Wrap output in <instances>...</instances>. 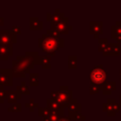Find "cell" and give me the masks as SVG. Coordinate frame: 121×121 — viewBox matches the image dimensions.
I'll use <instances>...</instances> for the list:
<instances>
[{"label": "cell", "instance_id": "6da1fadb", "mask_svg": "<svg viewBox=\"0 0 121 121\" xmlns=\"http://www.w3.org/2000/svg\"><path fill=\"white\" fill-rule=\"evenodd\" d=\"M38 46L42 48L43 52H44L45 55H49L52 57L56 55L60 48H62L64 46V40L62 38L56 40L48 36L46 33H43L38 40Z\"/></svg>", "mask_w": 121, "mask_h": 121}, {"label": "cell", "instance_id": "7a4b0ae2", "mask_svg": "<svg viewBox=\"0 0 121 121\" xmlns=\"http://www.w3.org/2000/svg\"><path fill=\"white\" fill-rule=\"evenodd\" d=\"M51 98L57 100L59 103L67 108L70 101L73 99V91L68 88L66 85H61L58 91L51 92Z\"/></svg>", "mask_w": 121, "mask_h": 121}, {"label": "cell", "instance_id": "3957f363", "mask_svg": "<svg viewBox=\"0 0 121 121\" xmlns=\"http://www.w3.org/2000/svg\"><path fill=\"white\" fill-rule=\"evenodd\" d=\"M90 80L93 84H97L103 86V84L107 81V72L104 69L102 64H96L90 70Z\"/></svg>", "mask_w": 121, "mask_h": 121}, {"label": "cell", "instance_id": "277c9868", "mask_svg": "<svg viewBox=\"0 0 121 121\" xmlns=\"http://www.w3.org/2000/svg\"><path fill=\"white\" fill-rule=\"evenodd\" d=\"M38 52L36 51H26L24 56H17L16 60L28 72H30V69H33L35 66V58L38 56Z\"/></svg>", "mask_w": 121, "mask_h": 121}, {"label": "cell", "instance_id": "5b68a950", "mask_svg": "<svg viewBox=\"0 0 121 121\" xmlns=\"http://www.w3.org/2000/svg\"><path fill=\"white\" fill-rule=\"evenodd\" d=\"M17 43V35L12 29H2L0 30V45L13 46Z\"/></svg>", "mask_w": 121, "mask_h": 121}, {"label": "cell", "instance_id": "8992f818", "mask_svg": "<svg viewBox=\"0 0 121 121\" xmlns=\"http://www.w3.org/2000/svg\"><path fill=\"white\" fill-rule=\"evenodd\" d=\"M121 106L114 98H109L106 102L102 104V110L109 116H115L116 113L120 111Z\"/></svg>", "mask_w": 121, "mask_h": 121}, {"label": "cell", "instance_id": "52a82bcc", "mask_svg": "<svg viewBox=\"0 0 121 121\" xmlns=\"http://www.w3.org/2000/svg\"><path fill=\"white\" fill-rule=\"evenodd\" d=\"M52 30H57L60 34H68L70 30L73 29V26L69 25V18L64 17L60 22L59 23H50Z\"/></svg>", "mask_w": 121, "mask_h": 121}, {"label": "cell", "instance_id": "ba28073f", "mask_svg": "<svg viewBox=\"0 0 121 121\" xmlns=\"http://www.w3.org/2000/svg\"><path fill=\"white\" fill-rule=\"evenodd\" d=\"M12 78H13V73L11 69H8V68L0 69V85L4 87L12 86Z\"/></svg>", "mask_w": 121, "mask_h": 121}, {"label": "cell", "instance_id": "9c48e42d", "mask_svg": "<svg viewBox=\"0 0 121 121\" xmlns=\"http://www.w3.org/2000/svg\"><path fill=\"white\" fill-rule=\"evenodd\" d=\"M121 53V46L118 43H109L102 52L103 56H119Z\"/></svg>", "mask_w": 121, "mask_h": 121}, {"label": "cell", "instance_id": "30bf717a", "mask_svg": "<svg viewBox=\"0 0 121 121\" xmlns=\"http://www.w3.org/2000/svg\"><path fill=\"white\" fill-rule=\"evenodd\" d=\"M89 26L90 34H92L95 39H98V37L103 33V22L101 21H91Z\"/></svg>", "mask_w": 121, "mask_h": 121}, {"label": "cell", "instance_id": "8fae6325", "mask_svg": "<svg viewBox=\"0 0 121 121\" xmlns=\"http://www.w3.org/2000/svg\"><path fill=\"white\" fill-rule=\"evenodd\" d=\"M11 70H12V73H13V77H16V78H24V77H26V74H30V72L26 70L16 60H12Z\"/></svg>", "mask_w": 121, "mask_h": 121}, {"label": "cell", "instance_id": "7c38bea8", "mask_svg": "<svg viewBox=\"0 0 121 121\" xmlns=\"http://www.w3.org/2000/svg\"><path fill=\"white\" fill-rule=\"evenodd\" d=\"M64 13L60 10V9H56L54 13L47 12L46 13V21L50 23H59L64 18Z\"/></svg>", "mask_w": 121, "mask_h": 121}, {"label": "cell", "instance_id": "4fadbf2b", "mask_svg": "<svg viewBox=\"0 0 121 121\" xmlns=\"http://www.w3.org/2000/svg\"><path fill=\"white\" fill-rule=\"evenodd\" d=\"M22 97V95L17 90H6V99L9 103L16 104L17 100Z\"/></svg>", "mask_w": 121, "mask_h": 121}, {"label": "cell", "instance_id": "5bb4252c", "mask_svg": "<svg viewBox=\"0 0 121 121\" xmlns=\"http://www.w3.org/2000/svg\"><path fill=\"white\" fill-rule=\"evenodd\" d=\"M46 107L50 111H55V112L64 111V108H65L63 105H61L60 103H59L57 100H55L53 98H47L46 99Z\"/></svg>", "mask_w": 121, "mask_h": 121}, {"label": "cell", "instance_id": "9a60e30c", "mask_svg": "<svg viewBox=\"0 0 121 121\" xmlns=\"http://www.w3.org/2000/svg\"><path fill=\"white\" fill-rule=\"evenodd\" d=\"M13 55V48L11 46L0 45V60H6Z\"/></svg>", "mask_w": 121, "mask_h": 121}, {"label": "cell", "instance_id": "2e32d148", "mask_svg": "<svg viewBox=\"0 0 121 121\" xmlns=\"http://www.w3.org/2000/svg\"><path fill=\"white\" fill-rule=\"evenodd\" d=\"M116 89V82L114 80L112 81H106L102 86V94L104 95H111L112 91Z\"/></svg>", "mask_w": 121, "mask_h": 121}, {"label": "cell", "instance_id": "e0dca14e", "mask_svg": "<svg viewBox=\"0 0 121 121\" xmlns=\"http://www.w3.org/2000/svg\"><path fill=\"white\" fill-rule=\"evenodd\" d=\"M29 29L30 30H42L43 22L37 17H29Z\"/></svg>", "mask_w": 121, "mask_h": 121}, {"label": "cell", "instance_id": "ac0fdd59", "mask_svg": "<svg viewBox=\"0 0 121 121\" xmlns=\"http://www.w3.org/2000/svg\"><path fill=\"white\" fill-rule=\"evenodd\" d=\"M68 108V112H81V104L75 98H73L70 103L67 106Z\"/></svg>", "mask_w": 121, "mask_h": 121}, {"label": "cell", "instance_id": "d6986e66", "mask_svg": "<svg viewBox=\"0 0 121 121\" xmlns=\"http://www.w3.org/2000/svg\"><path fill=\"white\" fill-rule=\"evenodd\" d=\"M121 36V22H115L114 26H111V38L115 39L116 37Z\"/></svg>", "mask_w": 121, "mask_h": 121}, {"label": "cell", "instance_id": "ffe728a7", "mask_svg": "<svg viewBox=\"0 0 121 121\" xmlns=\"http://www.w3.org/2000/svg\"><path fill=\"white\" fill-rule=\"evenodd\" d=\"M51 56L49 55H43L41 56L40 65H42L43 69H50L51 68Z\"/></svg>", "mask_w": 121, "mask_h": 121}, {"label": "cell", "instance_id": "44dd1931", "mask_svg": "<svg viewBox=\"0 0 121 121\" xmlns=\"http://www.w3.org/2000/svg\"><path fill=\"white\" fill-rule=\"evenodd\" d=\"M68 117L72 120V121H84L86 119V116H84L81 112H68Z\"/></svg>", "mask_w": 121, "mask_h": 121}, {"label": "cell", "instance_id": "7402d4cb", "mask_svg": "<svg viewBox=\"0 0 121 121\" xmlns=\"http://www.w3.org/2000/svg\"><path fill=\"white\" fill-rule=\"evenodd\" d=\"M29 85L32 87H36L39 85V74L32 72L29 74Z\"/></svg>", "mask_w": 121, "mask_h": 121}, {"label": "cell", "instance_id": "603a6c76", "mask_svg": "<svg viewBox=\"0 0 121 121\" xmlns=\"http://www.w3.org/2000/svg\"><path fill=\"white\" fill-rule=\"evenodd\" d=\"M16 90H17L21 95H28L29 93H30V92H29V89H28V86H26V84L25 81H22L21 84L16 87Z\"/></svg>", "mask_w": 121, "mask_h": 121}, {"label": "cell", "instance_id": "cb8c5ba5", "mask_svg": "<svg viewBox=\"0 0 121 121\" xmlns=\"http://www.w3.org/2000/svg\"><path fill=\"white\" fill-rule=\"evenodd\" d=\"M68 67L70 69L78 68V57L77 56H68Z\"/></svg>", "mask_w": 121, "mask_h": 121}, {"label": "cell", "instance_id": "d4e9b609", "mask_svg": "<svg viewBox=\"0 0 121 121\" xmlns=\"http://www.w3.org/2000/svg\"><path fill=\"white\" fill-rule=\"evenodd\" d=\"M50 112L51 111L47 108V107H39L38 108V115L39 116H43V118L44 117H48L50 115Z\"/></svg>", "mask_w": 121, "mask_h": 121}, {"label": "cell", "instance_id": "484cf974", "mask_svg": "<svg viewBox=\"0 0 121 121\" xmlns=\"http://www.w3.org/2000/svg\"><path fill=\"white\" fill-rule=\"evenodd\" d=\"M100 91H102V86L97 85V84H93V83H91V85H90V87H89V94H90V95L98 94Z\"/></svg>", "mask_w": 121, "mask_h": 121}, {"label": "cell", "instance_id": "4316f807", "mask_svg": "<svg viewBox=\"0 0 121 121\" xmlns=\"http://www.w3.org/2000/svg\"><path fill=\"white\" fill-rule=\"evenodd\" d=\"M25 107L26 108H27L28 110H29V112H34V110H35V108H39V104L38 103H36L35 101H34V99H30L29 100V102H26V103H25Z\"/></svg>", "mask_w": 121, "mask_h": 121}, {"label": "cell", "instance_id": "83f0119b", "mask_svg": "<svg viewBox=\"0 0 121 121\" xmlns=\"http://www.w3.org/2000/svg\"><path fill=\"white\" fill-rule=\"evenodd\" d=\"M108 43H109V42H108L107 39H105V38H99L98 39V51L99 52H103Z\"/></svg>", "mask_w": 121, "mask_h": 121}, {"label": "cell", "instance_id": "f1b7e54d", "mask_svg": "<svg viewBox=\"0 0 121 121\" xmlns=\"http://www.w3.org/2000/svg\"><path fill=\"white\" fill-rule=\"evenodd\" d=\"M21 111H22V104L21 103L13 104L12 106L8 108V112H20Z\"/></svg>", "mask_w": 121, "mask_h": 121}, {"label": "cell", "instance_id": "f546056e", "mask_svg": "<svg viewBox=\"0 0 121 121\" xmlns=\"http://www.w3.org/2000/svg\"><path fill=\"white\" fill-rule=\"evenodd\" d=\"M45 33H46L48 36H50V37H52V38H54V39H56V40H59V39H60V33L59 31H57V30L47 29Z\"/></svg>", "mask_w": 121, "mask_h": 121}, {"label": "cell", "instance_id": "4dcf8cb0", "mask_svg": "<svg viewBox=\"0 0 121 121\" xmlns=\"http://www.w3.org/2000/svg\"><path fill=\"white\" fill-rule=\"evenodd\" d=\"M12 31L16 34V35H19V34H21V27H20V26H16V25H13L12 26Z\"/></svg>", "mask_w": 121, "mask_h": 121}, {"label": "cell", "instance_id": "1f68e13d", "mask_svg": "<svg viewBox=\"0 0 121 121\" xmlns=\"http://www.w3.org/2000/svg\"><path fill=\"white\" fill-rule=\"evenodd\" d=\"M58 121H72V120H71V119H70L68 116H65V115H64V116L60 117V118Z\"/></svg>", "mask_w": 121, "mask_h": 121}, {"label": "cell", "instance_id": "d6a6232c", "mask_svg": "<svg viewBox=\"0 0 121 121\" xmlns=\"http://www.w3.org/2000/svg\"><path fill=\"white\" fill-rule=\"evenodd\" d=\"M115 40H116V43H121V36H118V37H116V38H115Z\"/></svg>", "mask_w": 121, "mask_h": 121}, {"label": "cell", "instance_id": "836d02e7", "mask_svg": "<svg viewBox=\"0 0 121 121\" xmlns=\"http://www.w3.org/2000/svg\"><path fill=\"white\" fill-rule=\"evenodd\" d=\"M4 25V17H0V26H3Z\"/></svg>", "mask_w": 121, "mask_h": 121}, {"label": "cell", "instance_id": "e575fe53", "mask_svg": "<svg viewBox=\"0 0 121 121\" xmlns=\"http://www.w3.org/2000/svg\"><path fill=\"white\" fill-rule=\"evenodd\" d=\"M43 121H50V119H49V117H44Z\"/></svg>", "mask_w": 121, "mask_h": 121}, {"label": "cell", "instance_id": "d590c367", "mask_svg": "<svg viewBox=\"0 0 121 121\" xmlns=\"http://www.w3.org/2000/svg\"><path fill=\"white\" fill-rule=\"evenodd\" d=\"M119 80L121 81V69L119 70Z\"/></svg>", "mask_w": 121, "mask_h": 121}, {"label": "cell", "instance_id": "8d00e7d4", "mask_svg": "<svg viewBox=\"0 0 121 121\" xmlns=\"http://www.w3.org/2000/svg\"><path fill=\"white\" fill-rule=\"evenodd\" d=\"M119 104H120V106H121V95H119Z\"/></svg>", "mask_w": 121, "mask_h": 121}]
</instances>
